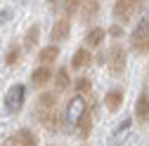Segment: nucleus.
<instances>
[{
  "label": "nucleus",
  "mask_w": 149,
  "mask_h": 146,
  "mask_svg": "<svg viewBox=\"0 0 149 146\" xmlns=\"http://www.w3.org/2000/svg\"><path fill=\"white\" fill-rule=\"evenodd\" d=\"M88 113V106H85V99L81 94L71 97L69 104H66V111H64V125L69 127V130H76V127L81 125V120L85 118Z\"/></svg>",
  "instance_id": "1"
},
{
  "label": "nucleus",
  "mask_w": 149,
  "mask_h": 146,
  "mask_svg": "<svg viewBox=\"0 0 149 146\" xmlns=\"http://www.w3.org/2000/svg\"><path fill=\"white\" fill-rule=\"evenodd\" d=\"M130 45H133L135 52H147L149 50V17L135 26V31L130 33Z\"/></svg>",
  "instance_id": "2"
},
{
  "label": "nucleus",
  "mask_w": 149,
  "mask_h": 146,
  "mask_svg": "<svg viewBox=\"0 0 149 146\" xmlns=\"http://www.w3.org/2000/svg\"><path fill=\"white\" fill-rule=\"evenodd\" d=\"M24 99H26V87L22 83H17L7 90V94H5V106H7V111L10 113H19L22 111V106H24Z\"/></svg>",
  "instance_id": "3"
},
{
  "label": "nucleus",
  "mask_w": 149,
  "mask_h": 146,
  "mask_svg": "<svg viewBox=\"0 0 149 146\" xmlns=\"http://www.w3.org/2000/svg\"><path fill=\"white\" fill-rule=\"evenodd\" d=\"M107 64H109V71L114 76H121L123 68H125V50L121 45H114L107 54Z\"/></svg>",
  "instance_id": "4"
},
{
  "label": "nucleus",
  "mask_w": 149,
  "mask_h": 146,
  "mask_svg": "<svg viewBox=\"0 0 149 146\" xmlns=\"http://www.w3.org/2000/svg\"><path fill=\"white\" fill-rule=\"evenodd\" d=\"M140 10V3L137 0H118V3H114V17L118 21H130L133 19V14Z\"/></svg>",
  "instance_id": "5"
},
{
  "label": "nucleus",
  "mask_w": 149,
  "mask_h": 146,
  "mask_svg": "<svg viewBox=\"0 0 149 146\" xmlns=\"http://www.w3.org/2000/svg\"><path fill=\"white\" fill-rule=\"evenodd\" d=\"M3 146H38V141H36V134L31 130H17L5 139Z\"/></svg>",
  "instance_id": "6"
},
{
  "label": "nucleus",
  "mask_w": 149,
  "mask_h": 146,
  "mask_svg": "<svg viewBox=\"0 0 149 146\" xmlns=\"http://www.w3.org/2000/svg\"><path fill=\"white\" fill-rule=\"evenodd\" d=\"M69 31H71V21H69V17H62V19H57L54 21V26H52V31H50V38L52 40H66V35H69Z\"/></svg>",
  "instance_id": "7"
},
{
  "label": "nucleus",
  "mask_w": 149,
  "mask_h": 146,
  "mask_svg": "<svg viewBox=\"0 0 149 146\" xmlns=\"http://www.w3.org/2000/svg\"><path fill=\"white\" fill-rule=\"evenodd\" d=\"M135 118L140 123H147L149 120V94L147 92H140V97L135 101Z\"/></svg>",
  "instance_id": "8"
},
{
  "label": "nucleus",
  "mask_w": 149,
  "mask_h": 146,
  "mask_svg": "<svg viewBox=\"0 0 149 146\" xmlns=\"http://www.w3.org/2000/svg\"><path fill=\"white\" fill-rule=\"evenodd\" d=\"M47 80H52V71H50V66H38L33 73H31V83L33 85H47Z\"/></svg>",
  "instance_id": "9"
},
{
  "label": "nucleus",
  "mask_w": 149,
  "mask_h": 146,
  "mask_svg": "<svg viewBox=\"0 0 149 146\" xmlns=\"http://www.w3.org/2000/svg\"><path fill=\"white\" fill-rule=\"evenodd\" d=\"M121 104H123V92H121V90H111V92H107V97H104V106L109 108L111 113L118 111Z\"/></svg>",
  "instance_id": "10"
},
{
  "label": "nucleus",
  "mask_w": 149,
  "mask_h": 146,
  "mask_svg": "<svg viewBox=\"0 0 149 146\" xmlns=\"http://www.w3.org/2000/svg\"><path fill=\"white\" fill-rule=\"evenodd\" d=\"M59 57V47L57 45H47V47H43L40 52H38V61H40V66H47L50 61H54Z\"/></svg>",
  "instance_id": "11"
},
{
  "label": "nucleus",
  "mask_w": 149,
  "mask_h": 146,
  "mask_svg": "<svg viewBox=\"0 0 149 146\" xmlns=\"http://www.w3.org/2000/svg\"><path fill=\"white\" fill-rule=\"evenodd\" d=\"M104 35H107V31H104V28H100V26H95V28H90V31H88L85 43H88L90 47H97V45L104 40Z\"/></svg>",
  "instance_id": "12"
},
{
  "label": "nucleus",
  "mask_w": 149,
  "mask_h": 146,
  "mask_svg": "<svg viewBox=\"0 0 149 146\" xmlns=\"http://www.w3.org/2000/svg\"><path fill=\"white\" fill-rule=\"evenodd\" d=\"M88 61H90V52H88L85 47H81V50H76V54H73L71 66H73V68H81V66L88 64Z\"/></svg>",
  "instance_id": "13"
},
{
  "label": "nucleus",
  "mask_w": 149,
  "mask_h": 146,
  "mask_svg": "<svg viewBox=\"0 0 149 146\" xmlns=\"http://www.w3.org/2000/svg\"><path fill=\"white\" fill-rule=\"evenodd\" d=\"M38 33H40L38 26H31V28L26 31V35H24V47H26V50H31L36 43H38Z\"/></svg>",
  "instance_id": "14"
},
{
  "label": "nucleus",
  "mask_w": 149,
  "mask_h": 146,
  "mask_svg": "<svg viewBox=\"0 0 149 146\" xmlns=\"http://www.w3.org/2000/svg\"><path fill=\"white\" fill-rule=\"evenodd\" d=\"M54 85H57V92H62V90L69 87V71L66 68H59L57 71V80H54Z\"/></svg>",
  "instance_id": "15"
},
{
  "label": "nucleus",
  "mask_w": 149,
  "mask_h": 146,
  "mask_svg": "<svg viewBox=\"0 0 149 146\" xmlns=\"http://www.w3.org/2000/svg\"><path fill=\"white\" fill-rule=\"evenodd\" d=\"M54 101H57V97L54 94H40V99H38V106L40 108H47V111H52V106H54Z\"/></svg>",
  "instance_id": "16"
},
{
  "label": "nucleus",
  "mask_w": 149,
  "mask_h": 146,
  "mask_svg": "<svg viewBox=\"0 0 149 146\" xmlns=\"http://www.w3.org/2000/svg\"><path fill=\"white\" fill-rule=\"evenodd\" d=\"M19 57H22V50H19V47H10L7 57H5V64H7V66H14L17 61H19Z\"/></svg>",
  "instance_id": "17"
},
{
  "label": "nucleus",
  "mask_w": 149,
  "mask_h": 146,
  "mask_svg": "<svg viewBox=\"0 0 149 146\" xmlns=\"http://www.w3.org/2000/svg\"><path fill=\"white\" fill-rule=\"evenodd\" d=\"M97 10H100V5L95 3V0H92V3H85V5L81 7V14H83V19H90V17L95 14Z\"/></svg>",
  "instance_id": "18"
},
{
  "label": "nucleus",
  "mask_w": 149,
  "mask_h": 146,
  "mask_svg": "<svg viewBox=\"0 0 149 146\" xmlns=\"http://www.w3.org/2000/svg\"><path fill=\"white\" fill-rule=\"evenodd\" d=\"M90 125H92V118H90V113H85V118L81 120V127H78V134H81V137H88Z\"/></svg>",
  "instance_id": "19"
},
{
  "label": "nucleus",
  "mask_w": 149,
  "mask_h": 146,
  "mask_svg": "<svg viewBox=\"0 0 149 146\" xmlns=\"http://www.w3.org/2000/svg\"><path fill=\"white\" fill-rule=\"evenodd\" d=\"M90 87H92V83H90L88 78H78V80H76V92H78V94L90 92Z\"/></svg>",
  "instance_id": "20"
},
{
  "label": "nucleus",
  "mask_w": 149,
  "mask_h": 146,
  "mask_svg": "<svg viewBox=\"0 0 149 146\" xmlns=\"http://www.w3.org/2000/svg\"><path fill=\"white\" fill-rule=\"evenodd\" d=\"M128 127H130V120H123V123H121V125L116 127V130H114V137L118 139V137H121L123 132H128Z\"/></svg>",
  "instance_id": "21"
},
{
  "label": "nucleus",
  "mask_w": 149,
  "mask_h": 146,
  "mask_svg": "<svg viewBox=\"0 0 149 146\" xmlns=\"http://www.w3.org/2000/svg\"><path fill=\"white\" fill-rule=\"evenodd\" d=\"M121 33H123V28H121L118 24H116V26H111V28H109V35H114V38H118V35H121Z\"/></svg>",
  "instance_id": "22"
},
{
  "label": "nucleus",
  "mask_w": 149,
  "mask_h": 146,
  "mask_svg": "<svg viewBox=\"0 0 149 146\" xmlns=\"http://www.w3.org/2000/svg\"><path fill=\"white\" fill-rule=\"evenodd\" d=\"M7 17H12V12H10V10H0V24H5L3 19H7Z\"/></svg>",
  "instance_id": "23"
}]
</instances>
